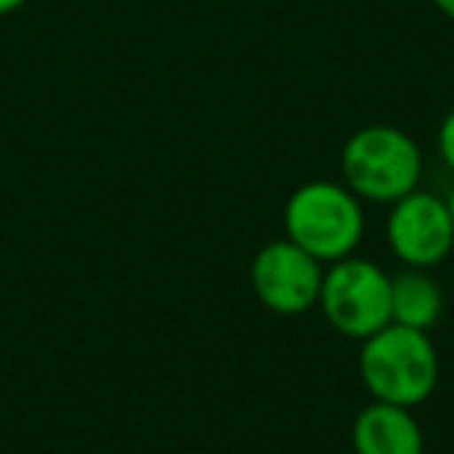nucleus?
Segmentation results:
<instances>
[{"label": "nucleus", "mask_w": 454, "mask_h": 454, "mask_svg": "<svg viewBox=\"0 0 454 454\" xmlns=\"http://www.w3.org/2000/svg\"><path fill=\"white\" fill-rule=\"evenodd\" d=\"M358 377L373 402L417 408L439 386V352L423 330L386 324L361 342Z\"/></svg>", "instance_id": "f257e3e1"}, {"label": "nucleus", "mask_w": 454, "mask_h": 454, "mask_svg": "<svg viewBox=\"0 0 454 454\" xmlns=\"http://www.w3.org/2000/svg\"><path fill=\"white\" fill-rule=\"evenodd\" d=\"M342 184L361 202L392 206L402 196L414 193L423 177V153L408 131L395 125L358 128L342 144L340 156Z\"/></svg>", "instance_id": "f03ea898"}, {"label": "nucleus", "mask_w": 454, "mask_h": 454, "mask_svg": "<svg viewBox=\"0 0 454 454\" xmlns=\"http://www.w3.org/2000/svg\"><path fill=\"white\" fill-rule=\"evenodd\" d=\"M286 240L315 255L321 265H333L364 240V206L346 187L333 181H309L290 193L284 206Z\"/></svg>", "instance_id": "7ed1b4c3"}, {"label": "nucleus", "mask_w": 454, "mask_h": 454, "mask_svg": "<svg viewBox=\"0 0 454 454\" xmlns=\"http://www.w3.org/2000/svg\"><path fill=\"white\" fill-rule=\"evenodd\" d=\"M389 280L392 274H386L377 262L348 255L324 268L317 309L336 333L364 342L367 336L392 324Z\"/></svg>", "instance_id": "20e7f679"}, {"label": "nucleus", "mask_w": 454, "mask_h": 454, "mask_svg": "<svg viewBox=\"0 0 454 454\" xmlns=\"http://www.w3.org/2000/svg\"><path fill=\"white\" fill-rule=\"evenodd\" d=\"M324 265L293 240H274L255 253L249 286L271 315L299 317L317 305Z\"/></svg>", "instance_id": "39448f33"}, {"label": "nucleus", "mask_w": 454, "mask_h": 454, "mask_svg": "<svg viewBox=\"0 0 454 454\" xmlns=\"http://www.w3.org/2000/svg\"><path fill=\"white\" fill-rule=\"evenodd\" d=\"M386 240L404 268H439L454 249V227L445 200L420 187L395 200L386 218Z\"/></svg>", "instance_id": "423d86ee"}, {"label": "nucleus", "mask_w": 454, "mask_h": 454, "mask_svg": "<svg viewBox=\"0 0 454 454\" xmlns=\"http://www.w3.org/2000/svg\"><path fill=\"white\" fill-rule=\"evenodd\" d=\"M352 451L355 454H423V429L411 408L371 402L358 411L352 423Z\"/></svg>", "instance_id": "0eeeda50"}, {"label": "nucleus", "mask_w": 454, "mask_h": 454, "mask_svg": "<svg viewBox=\"0 0 454 454\" xmlns=\"http://www.w3.org/2000/svg\"><path fill=\"white\" fill-rule=\"evenodd\" d=\"M389 309L392 324L429 333L445 311V293L429 271L404 268V271L392 274L389 280Z\"/></svg>", "instance_id": "6e6552de"}, {"label": "nucleus", "mask_w": 454, "mask_h": 454, "mask_svg": "<svg viewBox=\"0 0 454 454\" xmlns=\"http://www.w3.org/2000/svg\"><path fill=\"white\" fill-rule=\"evenodd\" d=\"M439 156H442V162L448 165V168L454 171V106L445 113V119H442V125H439Z\"/></svg>", "instance_id": "1a4fd4ad"}, {"label": "nucleus", "mask_w": 454, "mask_h": 454, "mask_svg": "<svg viewBox=\"0 0 454 454\" xmlns=\"http://www.w3.org/2000/svg\"><path fill=\"white\" fill-rule=\"evenodd\" d=\"M26 4H28V0H0V16L16 13V10H22Z\"/></svg>", "instance_id": "9d476101"}, {"label": "nucleus", "mask_w": 454, "mask_h": 454, "mask_svg": "<svg viewBox=\"0 0 454 454\" xmlns=\"http://www.w3.org/2000/svg\"><path fill=\"white\" fill-rule=\"evenodd\" d=\"M433 4H435V10L445 16V20L454 22V0H433Z\"/></svg>", "instance_id": "9b49d317"}, {"label": "nucleus", "mask_w": 454, "mask_h": 454, "mask_svg": "<svg viewBox=\"0 0 454 454\" xmlns=\"http://www.w3.org/2000/svg\"><path fill=\"white\" fill-rule=\"evenodd\" d=\"M445 208H448V218H451V227H454V187H451V193L445 196Z\"/></svg>", "instance_id": "f8f14e48"}]
</instances>
